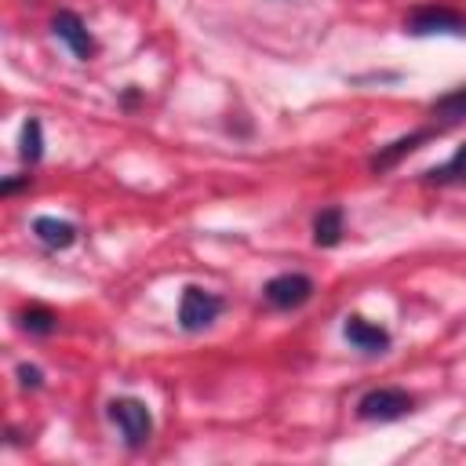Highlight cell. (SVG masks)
<instances>
[{"instance_id":"52a82bcc","label":"cell","mask_w":466,"mask_h":466,"mask_svg":"<svg viewBox=\"0 0 466 466\" xmlns=\"http://www.w3.org/2000/svg\"><path fill=\"white\" fill-rule=\"evenodd\" d=\"M342 335H346V342H350L353 350H360V353H382V350L390 346V331L379 328V324H371V320H364V317H346Z\"/></svg>"},{"instance_id":"9c48e42d","label":"cell","mask_w":466,"mask_h":466,"mask_svg":"<svg viewBox=\"0 0 466 466\" xmlns=\"http://www.w3.org/2000/svg\"><path fill=\"white\" fill-rule=\"evenodd\" d=\"M430 135H433V131H411V135H404V138L390 142L386 149H379V153L371 157V171H386V167H393L400 157H408L411 149H419V146H422Z\"/></svg>"},{"instance_id":"9a60e30c","label":"cell","mask_w":466,"mask_h":466,"mask_svg":"<svg viewBox=\"0 0 466 466\" xmlns=\"http://www.w3.org/2000/svg\"><path fill=\"white\" fill-rule=\"evenodd\" d=\"M18 382H22L25 390H40V386H44V375H40V368H33V364H18Z\"/></svg>"},{"instance_id":"3957f363","label":"cell","mask_w":466,"mask_h":466,"mask_svg":"<svg viewBox=\"0 0 466 466\" xmlns=\"http://www.w3.org/2000/svg\"><path fill=\"white\" fill-rule=\"evenodd\" d=\"M218 313H222V299L204 291V288H197V284H189L182 291V299H178V324L186 331H204Z\"/></svg>"},{"instance_id":"ba28073f","label":"cell","mask_w":466,"mask_h":466,"mask_svg":"<svg viewBox=\"0 0 466 466\" xmlns=\"http://www.w3.org/2000/svg\"><path fill=\"white\" fill-rule=\"evenodd\" d=\"M33 233H36V240H40L44 248H51V251H66V248L76 240V226H73V222H62V218H51V215H40V218L33 222Z\"/></svg>"},{"instance_id":"4fadbf2b","label":"cell","mask_w":466,"mask_h":466,"mask_svg":"<svg viewBox=\"0 0 466 466\" xmlns=\"http://www.w3.org/2000/svg\"><path fill=\"white\" fill-rule=\"evenodd\" d=\"M426 182H441V186H444V182H466V146H459L448 164L430 167V171H426Z\"/></svg>"},{"instance_id":"30bf717a","label":"cell","mask_w":466,"mask_h":466,"mask_svg":"<svg viewBox=\"0 0 466 466\" xmlns=\"http://www.w3.org/2000/svg\"><path fill=\"white\" fill-rule=\"evenodd\" d=\"M342 240V208H324L313 218V244L317 248H335Z\"/></svg>"},{"instance_id":"7a4b0ae2","label":"cell","mask_w":466,"mask_h":466,"mask_svg":"<svg viewBox=\"0 0 466 466\" xmlns=\"http://www.w3.org/2000/svg\"><path fill=\"white\" fill-rule=\"evenodd\" d=\"M109 419L116 422V430H120V437H124L127 448H142V444L153 437V415H149V408H146L142 400H135V397H116V400H109Z\"/></svg>"},{"instance_id":"277c9868","label":"cell","mask_w":466,"mask_h":466,"mask_svg":"<svg viewBox=\"0 0 466 466\" xmlns=\"http://www.w3.org/2000/svg\"><path fill=\"white\" fill-rule=\"evenodd\" d=\"M262 295L273 309H299L302 302L313 299V280L306 273H280L262 288Z\"/></svg>"},{"instance_id":"6da1fadb","label":"cell","mask_w":466,"mask_h":466,"mask_svg":"<svg viewBox=\"0 0 466 466\" xmlns=\"http://www.w3.org/2000/svg\"><path fill=\"white\" fill-rule=\"evenodd\" d=\"M408 411H415V397L408 390H397V386L368 390L357 400V415L364 422H393V419H404Z\"/></svg>"},{"instance_id":"5bb4252c","label":"cell","mask_w":466,"mask_h":466,"mask_svg":"<svg viewBox=\"0 0 466 466\" xmlns=\"http://www.w3.org/2000/svg\"><path fill=\"white\" fill-rule=\"evenodd\" d=\"M433 116H444V120H462L466 116V87L444 95L433 102Z\"/></svg>"},{"instance_id":"8992f818","label":"cell","mask_w":466,"mask_h":466,"mask_svg":"<svg viewBox=\"0 0 466 466\" xmlns=\"http://www.w3.org/2000/svg\"><path fill=\"white\" fill-rule=\"evenodd\" d=\"M51 33H55L76 58H91V55L98 51L95 36L87 33V25H84V18H80L76 11H58V15L51 18Z\"/></svg>"},{"instance_id":"8fae6325","label":"cell","mask_w":466,"mask_h":466,"mask_svg":"<svg viewBox=\"0 0 466 466\" xmlns=\"http://www.w3.org/2000/svg\"><path fill=\"white\" fill-rule=\"evenodd\" d=\"M18 328L29 331V335H51L58 328V313L47 309V306H29L18 313Z\"/></svg>"},{"instance_id":"5b68a950","label":"cell","mask_w":466,"mask_h":466,"mask_svg":"<svg viewBox=\"0 0 466 466\" xmlns=\"http://www.w3.org/2000/svg\"><path fill=\"white\" fill-rule=\"evenodd\" d=\"M411 36H430V33H466V22L451 7H415L404 22Z\"/></svg>"},{"instance_id":"2e32d148","label":"cell","mask_w":466,"mask_h":466,"mask_svg":"<svg viewBox=\"0 0 466 466\" xmlns=\"http://www.w3.org/2000/svg\"><path fill=\"white\" fill-rule=\"evenodd\" d=\"M22 186H29V175H22V178H7V182L0 186V193H15V189H22Z\"/></svg>"},{"instance_id":"7c38bea8","label":"cell","mask_w":466,"mask_h":466,"mask_svg":"<svg viewBox=\"0 0 466 466\" xmlns=\"http://www.w3.org/2000/svg\"><path fill=\"white\" fill-rule=\"evenodd\" d=\"M18 157H22L25 164H36V160L44 157V127H40V120H36V116H29V120L22 124V138H18Z\"/></svg>"}]
</instances>
